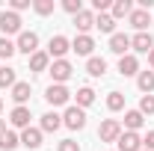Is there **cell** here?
<instances>
[{
    "label": "cell",
    "instance_id": "5bb4252c",
    "mask_svg": "<svg viewBox=\"0 0 154 151\" xmlns=\"http://www.w3.org/2000/svg\"><path fill=\"white\" fill-rule=\"evenodd\" d=\"M128 21H131V27H136L139 33H145V30H148V24H151V12H148V9H134Z\"/></svg>",
    "mask_w": 154,
    "mask_h": 151
},
{
    "label": "cell",
    "instance_id": "3957f363",
    "mask_svg": "<svg viewBox=\"0 0 154 151\" xmlns=\"http://www.w3.org/2000/svg\"><path fill=\"white\" fill-rule=\"evenodd\" d=\"M62 125L65 128H71V131H83L86 128V113L80 110V107H65V113H62Z\"/></svg>",
    "mask_w": 154,
    "mask_h": 151
},
{
    "label": "cell",
    "instance_id": "30bf717a",
    "mask_svg": "<svg viewBox=\"0 0 154 151\" xmlns=\"http://www.w3.org/2000/svg\"><path fill=\"white\" fill-rule=\"evenodd\" d=\"M71 51H74L77 57H92V51H95V39L92 36H77L71 42Z\"/></svg>",
    "mask_w": 154,
    "mask_h": 151
},
{
    "label": "cell",
    "instance_id": "277c9868",
    "mask_svg": "<svg viewBox=\"0 0 154 151\" xmlns=\"http://www.w3.org/2000/svg\"><path fill=\"white\" fill-rule=\"evenodd\" d=\"M51 71V77H54V83H59V86H65V80L74 74V65L68 62V59H54V65L48 68Z\"/></svg>",
    "mask_w": 154,
    "mask_h": 151
},
{
    "label": "cell",
    "instance_id": "cb8c5ba5",
    "mask_svg": "<svg viewBox=\"0 0 154 151\" xmlns=\"http://www.w3.org/2000/svg\"><path fill=\"white\" fill-rule=\"evenodd\" d=\"M95 27L101 30V33H110V36H113V33H116V18L110 15V12H104V15H95Z\"/></svg>",
    "mask_w": 154,
    "mask_h": 151
},
{
    "label": "cell",
    "instance_id": "9c48e42d",
    "mask_svg": "<svg viewBox=\"0 0 154 151\" xmlns=\"http://www.w3.org/2000/svg\"><path fill=\"white\" fill-rule=\"evenodd\" d=\"M21 145L30 148V151L42 148V128H24L21 131Z\"/></svg>",
    "mask_w": 154,
    "mask_h": 151
},
{
    "label": "cell",
    "instance_id": "d590c367",
    "mask_svg": "<svg viewBox=\"0 0 154 151\" xmlns=\"http://www.w3.org/2000/svg\"><path fill=\"white\" fill-rule=\"evenodd\" d=\"M148 68L154 71V48H151V54H148Z\"/></svg>",
    "mask_w": 154,
    "mask_h": 151
},
{
    "label": "cell",
    "instance_id": "f1b7e54d",
    "mask_svg": "<svg viewBox=\"0 0 154 151\" xmlns=\"http://www.w3.org/2000/svg\"><path fill=\"white\" fill-rule=\"evenodd\" d=\"M107 110H110V113L125 110V95H122V92H110V95H107Z\"/></svg>",
    "mask_w": 154,
    "mask_h": 151
},
{
    "label": "cell",
    "instance_id": "83f0119b",
    "mask_svg": "<svg viewBox=\"0 0 154 151\" xmlns=\"http://www.w3.org/2000/svg\"><path fill=\"white\" fill-rule=\"evenodd\" d=\"M15 54H18L15 42H12V39H6V36H0V59H12Z\"/></svg>",
    "mask_w": 154,
    "mask_h": 151
},
{
    "label": "cell",
    "instance_id": "e0dca14e",
    "mask_svg": "<svg viewBox=\"0 0 154 151\" xmlns=\"http://www.w3.org/2000/svg\"><path fill=\"white\" fill-rule=\"evenodd\" d=\"M30 119H33V116H30V107H15L12 116H9V122H12L15 128H21V131L30 128Z\"/></svg>",
    "mask_w": 154,
    "mask_h": 151
},
{
    "label": "cell",
    "instance_id": "1f68e13d",
    "mask_svg": "<svg viewBox=\"0 0 154 151\" xmlns=\"http://www.w3.org/2000/svg\"><path fill=\"white\" fill-rule=\"evenodd\" d=\"M62 9H65L68 15H77V12H83V3H80V0H62Z\"/></svg>",
    "mask_w": 154,
    "mask_h": 151
},
{
    "label": "cell",
    "instance_id": "ffe728a7",
    "mask_svg": "<svg viewBox=\"0 0 154 151\" xmlns=\"http://www.w3.org/2000/svg\"><path fill=\"white\" fill-rule=\"evenodd\" d=\"M136 86H139V92H142V95H151L154 92V71H151V68L136 74Z\"/></svg>",
    "mask_w": 154,
    "mask_h": 151
},
{
    "label": "cell",
    "instance_id": "8992f818",
    "mask_svg": "<svg viewBox=\"0 0 154 151\" xmlns=\"http://www.w3.org/2000/svg\"><path fill=\"white\" fill-rule=\"evenodd\" d=\"M15 48H18L21 54H27V57H33V54L38 51V36L33 33V30H21L18 42H15Z\"/></svg>",
    "mask_w": 154,
    "mask_h": 151
},
{
    "label": "cell",
    "instance_id": "603a6c76",
    "mask_svg": "<svg viewBox=\"0 0 154 151\" xmlns=\"http://www.w3.org/2000/svg\"><path fill=\"white\" fill-rule=\"evenodd\" d=\"M86 71H89L92 77H104V74H107V59H104V57H89Z\"/></svg>",
    "mask_w": 154,
    "mask_h": 151
},
{
    "label": "cell",
    "instance_id": "f546056e",
    "mask_svg": "<svg viewBox=\"0 0 154 151\" xmlns=\"http://www.w3.org/2000/svg\"><path fill=\"white\" fill-rule=\"evenodd\" d=\"M139 113L142 116H154V95H142V98H139Z\"/></svg>",
    "mask_w": 154,
    "mask_h": 151
},
{
    "label": "cell",
    "instance_id": "836d02e7",
    "mask_svg": "<svg viewBox=\"0 0 154 151\" xmlns=\"http://www.w3.org/2000/svg\"><path fill=\"white\" fill-rule=\"evenodd\" d=\"M9 6H12V12H24V9H30L33 3H30V0H9Z\"/></svg>",
    "mask_w": 154,
    "mask_h": 151
},
{
    "label": "cell",
    "instance_id": "4316f807",
    "mask_svg": "<svg viewBox=\"0 0 154 151\" xmlns=\"http://www.w3.org/2000/svg\"><path fill=\"white\" fill-rule=\"evenodd\" d=\"M18 80H15V68L9 65H0V89H12Z\"/></svg>",
    "mask_w": 154,
    "mask_h": 151
},
{
    "label": "cell",
    "instance_id": "6da1fadb",
    "mask_svg": "<svg viewBox=\"0 0 154 151\" xmlns=\"http://www.w3.org/2000/svg\"><path fill=\"white\" fill-rule=\"evenodd\" d=\"M0 33L6 39L9 36H21V15L18 12H12V9L0 12Z\"/></svg>",
    "mask_w": 154,
    "mask_h": 151
},
{
    "label": "cell",
    "instance_id": "ba28073f",
    "mask_svg": "<svg viewBox=\"0 0 154 151\" xmlns=\"http://www.w3.org/2000/svg\"><path fill=\"white\" fill-rule=\"evenodd\" d=\"M71 51V42L65 36H54L51 42H48V57H54V59H65V54Z\"/></svg>",
    "mask_w": 154,
    "mask_h": 151
},
{
    "label": "cell",
    "instance_id": "8fae6325",
    "mask_svg": "<svg viewBox=\"0 0 154 151\" xmlns=\"http://www.w3.org/2000/svg\"><path fill=\"white\" fill-rule=\"evenodd\" d=\"M110 51L119 54V57H128V51H131V36H125V33H113V36H110Z\"/></svg>",
    "mask_w": 154,
    "mask_h": 151
},
{
    "label": "cell",
    "instance_id": "7a4b0ae2",
    "mask_svg": "<svg viewBox=\"0 0 154 151\" xmlns=\"http://www.w3.org/2000/svg\"><path fill=\"white\" fill-rule=\"evenodd\" d=\"M122 131H125V128H122L119 119H104L101 128H98V139H101V142H119Z\"/></svg>",
    "mask_w": 154,
    "mask_h": 151
},
{
    "label": "cell",
    "instance_id": "d6986e66",
    "mask_svg": "<svg viewBox=\"0 0 154 151\" xmlns=\"http://www.w3.org/2000/svg\"><path fill=\"white\" fill-rule=\"evenodd\" d=\"M145 125V116L139 113V110H128L125 113V131H134V133H139V128Z\"/></svg>",
    "mask_w": 154,
    "mask_h": 151
},
{
    "label": "cell",
    "instance_id": "44dd1931",
    "mask_svg": "<svg viewBox=\"0 0 154 151\" xmlns=\"http://www.w3.org/2000/svg\"><path fill=\"white\" fill-rule=\"evenodd\" d=\"M131 12H134V3H131V0H113L110 15H113L116 21H119V18H131Z\"/></svg>",
    "mask_w": 154,
    "mask_h": 151
},
{
    "label": "cell",
    "instance_id": "2e32d148",
    "mask_svg": "<svg viewBox=\"0 0 154 151\" xmlns=\"http://www.w3.org/2000/svg\"><path fill=\"white\" fill-rule=\"evenodd\" d=\"M48 68H51V57H48V51H36V54L30 57V71L42 74V71H48Z\"/></svg>",
    "mask_w": 154,
    "mask_h": 151
},
{
    "label": "cell",
    "instance_id": "ac0fdd59",
    "mask_svg": "<svg viewBox=\"0 0 154 151\" xmlns=\"http://www.w3.org/2000/svg\"><path fill=\"white\" fill-rule=\"evenodd\" d=\"M30 92H33V89H30V83H24V80H18V83L12 86V101H15L18 107H24V104L30 101Z\"/></svg>",
    "mask_w": 154,
    "mask_h": 151
},
{
    "label": "cell",
    "instance_id": "d6a6232c",
    "mask_svg": "<svg viewBox=\"0 0 154 151\" xmlns=\"http://www.w3.org/2000/svg\"><path fill=\"white\" fill-rule=\"evenodd\" d=\"M57 151H80V142H74V139H62L57 145Z\"/></svg>",
    "mask_w": 154,
    "mask_h": 151
},
{
    "label": "cell",
    "instance_id": "8d00e7d4",
    "mask_svg": "<svg viewBox=\"0 0 154 151\" xmlns=\"http://www.w3.org/2000/svg\"><path fill=\"white\" fill-rule=\"evenodd\" d=\"M3 133H6V122L0 119V136H3Z\"/></svg>",
    "mask_w": 154,
    "mask_h": 151
},
{
    "label": "cell",
    "instance_id": "f35d334b",
    "mask_svg": "<svg viewBox=\"0 0 154 151\" xmlns=\"http://www.w3.org/2000/svg\"><path fill=\"white\" fill-rule=\"evenodd\" d=\"M142 151H145V148H142Z\"/></svg>",
    "mask_w": 154,
    "mask_h": 151
},
{
    "label": "cell",
    "instance_id": "7402d4cb",
    "mask_svg": "<svg viewBox=\"0 0 154 151\" xmlns=\"http://www.w3.org/2000/svg\"><path fill=\"white\" fill-rule=\"evenodd\" d=\"M62 128V116H57V113H45L42 116V133H54V131H59Z\"/></svg>",
    "mask_w": 154,
    "mask_h": 151
},
{
    "label": "cell",
    "instance_id": "4dcf8cb0",
    "mask_svg": "<svg viewBox=\"0 0 154 151\" xmlns=\"http://www.w3.org/2000/svg\"><path fill=\"white\" fill-rule=\"evenodd\" d=\"M33 9H36L38 15H51V12L57 9V3H54V0H36V3H33Z\"/></svg>",
    "mask_w": 154,
    "mask_h": 151
},
{
    "label": "cell",
    "instance_id": "e575fe53",
    "mask_svg": "<svg viewBox=\"0 0 154 151\" xmlns=\"http://www.w3.org/2000/svg\"><path fill=\"white\" fill-rule=\"evenodd\" d=\"M142 148H145V151H154V131H148L145 136H142Z\"/></svg>",
    "mask_w": 154,
    "mask_h": 151
},
{
    "label": "cell",
    "instance_id": "74e56055",
    "mask_svg": "<svg viewBox=\"0 0 154 151\" xmlns=\"http://www.w3.org/2000/svg\"><path fill=\"white\" fill-rule=\"evenodd\" d=\"M0 113H3V98H0Z\"/></svg>",
    "mask_w": 154,
    "mask_h": 151
},
{
    "label": "cell",
    "instance_id": "484cf974",
    "mask_svg": "<svg viewBox=\"0 0 154 151\" xmlns=\"http://www.w3.org/2000/svg\"><path fill=\"white\" fill-rule=\"evenodd\" d=\"M18 145H21V136L15 131H6L3 136H0V148H3V151H15Z\"/></svg>",
    "mask_w": 154,
    "mask_h": 151
},
{
    "label": "cell",
    "instance_id": "d4e9b609",
    "mask_svg": "<svg viewBox=\"0 0 154 151\" xmlns=\"http://www.w3.org/2000/svg\"><path fill=\"white\" fill-rule=\"evenodd\" d=\"M92 104H95V92H92L89 86H80V89H77V107L86 110V107H92Z\"/></svg>",
    "mask_w": 154,
    "mask_h": 151
},
{
    "label": "cell",
    "instance_id": "5b68a950",
    "mask_svg": "<svg viewBox=\"0 0 154 151\" xmlns=\"http://www.w3.org/2000/svg\"><path fill=\"white\" fill-rule=\"evenodd\" d=\"M45 101H48L51 107H62V104H68V101H71V92H68L65 86H59V83H51V86H48V92H45Z\"/></svg>",
    "mask_w": 154,
    "mask_h": 151
},
{
    "label": "cell",
    "instance_id": "4fadbf2b",
    "mask_svg": "<svg viewBox=\"0 0 154 151\" xmlns=\"http://www.w3.org/2000/svg\"><path fill=\"white\" fill-rule=\"evenodd\" d=\"M74 27L80 30V36H89V30L95 27V15H92L89 9H83V12H77V15H74Z\"/></svg>",
    "mask_w": 154,
    "mask_h": 151
},
{
    "label": "cell",
    "instance_id": "7c38bea8",
    "mask_svg": "<svg viewBox=\"0 0 154 151\" xmlns=\"http://www.w3.org/2000/svg\"><path fill=\"white\" fill-rule=\"evenodd\" d=\"M119 74H122V77H134V74H139V59H136L134 54L119 57Z\"/></svg>",
    "mask_w": 154,
    "mask_h": 151
},
{
    "label": "cell",
    "instance_id": "52a82bcc",
    "mask_svg": "<svg viewBox=\"0 0 154 151\" xmlns=\"http://www.w3.org/2000/svg\"><path fill=\"white\" fill-rule=\"evenodd\" d=\"M116 145H119L116 151H142V136L134 133V131H122V136H119Z\"/></svg>",
    "mask_w": 154,
    "mask_h": 151
},
{
    "label": "cell",
    "instance_id": "9a60e30c",
    "mask_svg": "<svg viewBox=\"0 0 154 151\" xmlns=\"http://www.w3.org/2000/svg\"><path fill=\"white\" fill-rule=\"evenodd\" d=\"M131 48H134L136 54H151V48H154L151 33H136V36L131 39Z\"/></svg>",
    "mask_w": 154,
    "mask_h": 151
}]
</instances>
